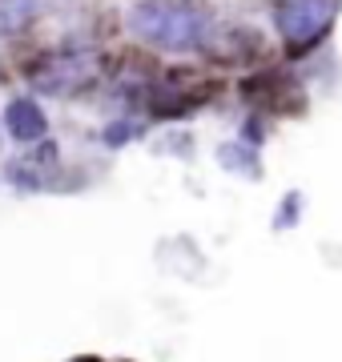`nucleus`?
<instances>
[{
    "label": "nucleus",
    "instance_id": "1",
    "mask_svg": "<svg viewBox=\"0 0 342 362\" xmlns=\"http://www.w3.org/2000/svg\"><path fill=\"white\" fill-rule=\"evenodd\" d=\"M125 33L170 57H198L218 40V25L198 0H133L125 4Z\"/></svg>",
    "mask_w": 342,
    "mask_h": 362
},
{
    "label": "nucleus",
    "instance_id": "2",
    "mask_svg": "<svg viewBox=\"0 0 342 362\" xmlns=\"http://www.w3.org/2000/svg\"><path fill=\"white\" fill-rule=\"evenodd\" d=\"M28 77H33V89L49 93V97H77L97 81V57L85 49L53 52V57H40Z\"/></svg>",
    "mask_w": 342,
    "mask_h": 362
},
{
    "label": "nucleus",
    "instance_id": "3",
    "mask_svg": "<svg viewBox=\"0 0 342 362\" xmlns=\"http://www.w3.org/2000/svg\"><path fill=\"white\" fill-rule=\"evenodd\" d=\"M334 8H338V0H278L274 28L290 49H310L314 40L326 37Z\"/></svg>",
    "mask_w": 342,
    "mask_h": 362
},
{
    "label": "nucleus",
    "instance_id": "4",
    "mask_svg": "<svg viewBox=\"0 0 342 362\" xmlns=\"http://www.w3.org/2000/svg\"><path fill=\"white\" fill-rule=\"evenodd\" d=\"M4 133L16 145H37L49 137V113L37 97H13L4 105Z\"/></svg>",
    "mask_w": 342,
    "mask_h": 362
},
{
    "label": "nucleus",
    "instance_id": "5",
    "mask_svg": "<svg viewBox=\"0 0 342 362\" xmlns=\"http://www.w3.org/2000/svg\"><path fill=\"white\" fill-rule=\"evenodd\" d=\"M218 165L225 169V173H237V177H262V157H258V145L250 141H222L218 145Z\"/></svg>",
    "mask_w": 342,
    "mask_h": 362
},
{
    "label": "nucleus",
    "instance_id": "6",
    "mask_svg": "<svg viewBox=\"0 0 342 362\" xmlns=\"http://www.w3.org/2000/svg\"><path fill=\"white\" fill-rule=\"evenodd\" d=\"M45 0H0V37H16L40 21Z\"/></svg>",
    "mask_w": 342,
    "mask_h": 362
},
{
    "label": "nucleus",
    "instance_id": "7",
    "mask_svg": "<svg viewBox=\"0 0 342 362\" xmlns=\"http://www.w3.org/2000/svg\"><path fill=\"white\" fill-rule=\"evenodd\" d=\"M4 181H8L13 189H20V194H40V189H45V169L33 165L28 157H20V161H8V165H4Z\"/></svg>",
    "mask_w": 342,
    "mask_h": 362
},
{
    "label": "nucleus",
    "instance_id": "8",
    "mask_svg": "<svg viewBox=\"0 0 342 362\" xmlns=\"http://www.w3.org/2000/svg\"><path fill=\"white\" fill-rule=\"evenodd\" d=\"M145 133L141 121H133V117H113V121H105V129H101V141H105V149H125L129 141H137Z\"/></svg>",
    "mask_w": 342,
    "mask_h": 362
},
{
    "label": "nucleus",
    "instance_id": "9",
    "mask_svg": "<svg viewBox=\"0 0 342 362\" xmlns=\"http://www.w3.org/2000/svg\"><path fill=\"white\" fill-rule=\"evenodd\" d=\"M302 206H306V197L298 194V189H290V194L278 202V209H274V230L278 233L294 230V226H298V218H302Z\"/></svg>",
    "mask_w": 342,
    "mask_h": 362
},
{
    "label": "nucleus",
    "instance_id": "10",
    "mask_svg": "<svg viewBox=\"0 0 342 362\" xmlns=\"http://www.w3.org/2000/svg\"><path fill=\"white\" fill-rule=\"evenodd\" d=\"M237 137L262 149V145H266V137H270V129H266V121H262V117H246V121H242V133H237Z\"/></svg>",
    "mask_w": 342,
    "mask_h": 362
},
{
    "label": "nucleus",
    "instance_id": "11",
    "mask_svg": "<svg viewBox=\"0 0 342 362\" xmlns=\"http://www.w3.org/2000/svg\"><path fill=\"white\" fill-rule=\"evenodd\" d=\"M73 362H97V358H73Z\"/></svg>",
    "mask_w": 342,
    "mask_h": 362
},
{
    "label": "nucleus",
    "instance_id": "12",
    "mask_svg": "<svg viewBox=\"0 0 342 362\" xmlns=\"http://www.w3.org/2000/svg\"><path fill=\"white\" fill-rule=\"evenodd\" d=\"M0 125H4V121H0Z\"/></svg>",
    "mask_w": 342,
    "mask_h": 362
}]
</instances>
